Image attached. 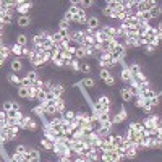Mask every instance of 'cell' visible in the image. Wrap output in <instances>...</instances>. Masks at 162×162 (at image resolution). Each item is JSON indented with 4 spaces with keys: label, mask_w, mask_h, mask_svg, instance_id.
Listing matches in <instances>:
<instances>
[{
    "label": "cell",
    "mask_w": 162,
    "mask_h": 162,
    "mask_svg": "<svg viewBox=\"0 0 162 162\" xmlns=\"http://www.w3.org/2000/svg\"><path fill=\"white\" fill-rule=\"evenodd\" d=\"M127 54V49H125V45H123L122 42H117L115 47H112V50H110V59L113 63H120L122 59L125 57Z\"/></svg>",
    "instance_id": "6da1fadb"
},
{
    "label": "cell",
    "mask_w": 162,
    "mask_h": 162,
    "mask_svg": "<svg viewBox=\"0 0 162 162\" xmlns=\"http://www.w3.org/2000/svg\"><path fill=\"white\" fill-rule=\"evenodd\" d=\"M31 8H33L31 2H26V0H16V12L20 13V16H28Z\"/></svg>",
    "instance_id": "7a4b0ae2"
},
{
    "label": "cell",
    "mask_w": 162,
    "mask_h": 162,
    "mask_svg": "<svg viewBox=\"0 0 162 162\" xmlns=\"http://www.w3.org/2000/svg\"><path fill=\"white\" fill-rule=\"evenodd\" d=\"M157 3H156V0H139L138 2V13H146V12H149L152 7H156Z\"/></svg>",
    "instance_id": "3957f363"
},
{
    "label": "cell",
    "mask_w": 162,
    "mask_h": 162,
    "mask_svg": "<svg viewBox=\"0 0 162 162\" xmlns=\"http://www.w3.org/2000/svg\"><path fill=\"white\" fill-rule=\"evenodd\" d=\"M68 41L70 42H76V44H81L83 42V31H80V29H70L68 31Z\"/></svg>",
    "instance_id": "277c9868"
},
{
    "label": "cell",
    "mask_w": 162,
    "mask_h": 162,
    "mask_svg": "<svg viewBox=\"0 0 162 162\" xmlns=\"http://www.w3.org/2000/svg\"><path fill=\"white\" fill-rule=\"evenodd\" d=\"M131 73H130V70H128V66L127 65H123L122 66V71H120V80L123 81V83H127V84H130L131 83Z\"/></svg>",
    "instance_id": "5b68a950"
},
{
    "label": "cell",
    "mask_w": 162,
    "mask_h": 162,
    "mask_svg": "<svg viewBox=\"0 0 162 162\" xmlns=\"http://www.w3.org/2000/svg\"><path fill=\"white\" fill-rule=\"evenodd\" d=\"M97 104L104 110H110V97L107 96V94H101L99 99H97Z\"/></svg>",
    "instance_id": "8992f818"
},
{
    "label": "cell",
    "mask_w": 162,
    "mask_h": 162,
    "mask_svg": "<svg viewBox=\"0 0 162 162\" xmlns=\"http://www.w3.org/2000/svg\"><path fill=\"white\" fill-rule=\"evenodd\" d=\"M99 24H101V21H99V18L97 16H88V29L89 31H96V29H99Z\"/></svg>",
    "instance_id": "52a82bcc"
},
{
    "label": "cell",
    "mask_w": 162,
    "mask_h": 162,
    "mask_svg": "<svg viewBox=\"0 0 162 162\" xmlns=\"http://www.w3.org/2000/svg\"><path fill=\"white\" fill-rule=\"evenodd\" d=\"M144 81H148V78H146V75L143 73V71H139V73H136V75H133V78H131V83L135 84V86H139V84H143Z\"/></svg>",
    "instance_id": "ba28073f"
},
{
    "label": "cell",
    "mask_w": 162,
    "mask_h": 162,
    "mask_svg": "<svg viewBox=\"0 0 162 162\" xmlns=\"http://www.w3.org/2000/svg\"><path fill=\"white\" fill-rule=\"evenodd\" d=\"M76 118V112L75 110H65L62 113V120L66 123H73V120Z\"/></svg>",
    "instance_id": "9c48e42d"
},
{
    "label": "cell",
    "mask_w": 162,
    "mask_h": 162,
    "mask_svg": "<svg viewBox=\"0 0 162 162\" xmlns=\"http://www.w3.org/2000/svg\"><path fill=\"white\" fill-rule=\"evenodd\" d=\"M50 92L54 94V97H62L63 92H65V86H63V84H60V83H55V86L52 88Z\"/></svg>",
    "instance_id": "30bf717a"
},
{
    "label": "cell",
    "mask_w": 162,
    "mask_h": 162,
    "mask_svg": "<svg viewBox=\"0 0 162 162\" xmlns=\"http://www.w3.org/2000/svg\"><path fill=\"white\" fill-rule=\"evenodd\" d=\"M10 68H12V71H13V73L21 71V70H23V62H21L20 59H13V60H12V63H10Z\"/></svg>",
    "instance_id": "8fae6325"
},
{
    "label": "cell",
    "mask_w": 162,
    "mask_h": 162,
    "mask_svg": "<svg viewBox=\"0 0 162 162\" xmlns=\"http://www.w3.org/2000/svg\"><path fill=\"white\" fill-rule=\"evenodd\" d=\"M80 86L86 88V89H94V86H96V81H94L92 78H84L80 81Z\"/></svg>",
    "instance_id": "7c38bea8"
},
{
    "label": "cell",
    "mask_w": 162,
    "mask_h": 162,
    "mask_svg": "<svg viewBox=\"0 0 162 162\" xmlns=\"http://www.w3.org/2000/svg\"><path fill=\"white\" fill-rule=\"evenodd\" d=\"M149 13V16H151V20H156V18H159L160 16V13H162V8H160V5L157 3L156 7H152L151 10L148 12Z\"/></svg>",
    "instance_id": "4fadbf2b"
},
{
    "label": "cell",
    "mask_w": 162,
    "mask_h": 162,
    "mask_svg": "<svg viewBox=\"0 0 162 162\" xmlns=\"http://www.w3.org/2000/svg\"><path fill=\"white\" fill-rule=\"evenodd\" d=\"M94 115H96V118H97L101 123L110 120V112H109V110H102V112H99V113H94Z\"/></svg>",
    "instance_id": "5bb4252c"
},
{
    "label": "cell",
    "mask_w": 162,
    "mask_h": 162,
    "mask_svg": "<svg viewBox=\"0 0 162 162\" xmlns=\"http://www.w3.org/2000/svg\"><path fill=\"white\" fill-rule=\"evenodd\" d=\"M16 24L20 26V28H28V26L31 24V18L29 16H20L16 20Z\"/></svg>",
    "instance_id": "9a60e30c"
},
{
    "label": "cell",
    "mask_w": 162,
    "mask_h": 162,
    "mask_svg": "<svg viewBox=\"0 0 162 162\" xmlns=\"http://www.w3.org/2000/svg\"><path fill=\"white\" fill-rule=\"evenodd\" d=\"M120 97H122V101H123V102H131V101H133V96L127 91V88L120 89Z\"/></svg>",
    "instance_id": "2e32d148"
},
{
    "label": "cell",
    "mask_w": 162,
    "mask_h": 162,
    "mask_svg": "<svg viewBox=\"0 0 162 162\" xmlns=\"http://www.w3.org/2000/svg\"><path fill=\"white\" fill-rule=\"evenodd\" d=\"M154 96H157V94H156V91H152L151 88L139 92V97H141V99H151V97H154Z\"/></svg>",
    "instance_id": "e0dca14e"
},
{
    "label": "cell",
    "mask_w": 162,
    "mask_h": 162,
    "mask_svg": "<svg viewBox=\"0 0 162 162\" xmlns=\"http://www.w3.org/2000/svg\"><path fill=\"white\" fill-rule=\"evenodd\" d=\"M128 66V70H130V73H131V76L133 75H136V73H139V71H143V68H141V65L139 63H130V65H127Z\"/></svg>",
    "instance_id": "ac0fdd59"
},
{
    "label": "cell",
    "mask_w": 162,
    "mask_h": 162,
    "mask_svg": "<svg viewBox=\"0 0 162 162\" xmlns=\"http://www.w3.org/2000/svg\"><path fill=\"white\" fill-rule=\"evenodd\" d=\"M8 83L13 84V86H21V78H18L15 73H12V75H8Z\"/></svg>",
    "instance_id": "d6986e66"
},
{
    "label": "cell",
    "mask_w": 162,
    "mask_h": 162,
    "mask_svg": "<svg viewBox=\"0 0 162 162\" xmlns=\"http://www.w3.org/2000/svg\"><path fill=\"white\" fill-rule=\"evenodd\" d=\"M18 96H20L21 99H24V101H28L29 99V88H18Z\"/></svg>",
    "instance_id": "ffe728a7"
},
{
    "label": "cell",
    "mask_w": 162,
    "mask_h": 162,
    "mask_svg": "<svg viewBox=\"0 0 162 162\" xmlns=\"http://www.w3.org/2000/svg\"><path fill=\"white\" fill-rule=\"evenodd\" d=\"M110 144H113L115 148H120V146H122V136H120V133L112 135V143H110Z\"/></svg>",
    "instance_id": "44dd1931"
},
{
    "label": "cell",
    "mask_w": 162,
    "mask_h": 162,
    "mask_svg": "<svg viewBox=\"0 0 162 162\" xmlns=\"http://www.w3.org/2000/svg\"><path fill=\"white\" fill-rule=\"evenodd\" d=\"M39 146H42L45 151H52V146H54V143H50L49 139H45V138H42L41 141H39Z\"/></svg>",
    "instance_id": "7402d4cb"
},
{
    "label": "cell",
    "mask_w": 162,
    "mask_h": 162,
    "mask_svg": "<svg viewBox=\"0 0 162 162\" xmlns=\"http://www.w3.org/2000/svg\"><path fill=\"white\" fill-rule=\"evenodd\" d=\"M16 44H20L21 47H26V44H28V36H26V34H18V36H16Z\"/></svg>",
    "instance_id": "603a6c76"
},
{
    "label": "cell",
    "mask_w": 162,
    "mask_h": 162,
    "mask_svg": "<svg viewBox=\"0 0 162 162\" xmlns=\"http://www.w3.org/2000/svg\"><path fill=\"white\" fill-rule=\"evenodd\" d=\"M127 91L131 94L133 97H135V96H139V89H138V86H135V84H133V83H130V84H128Z\"/></svg>",
    "instance_id": "cb8c5ba5"
},
{
    "label": "cell",
    "mask_w": 162,
    "mask_h": 162,
    "mask_svg": "<svg viewBox=\"0 0 162 162\" xmlns=\"http://www.w3.org/2000/svg\"><path fill=\"white\" fill-rule=\"evenodd\" d=\"M34 101H37L39 104H42V102L45 101V91H44V89H39V91H37V92H36Z\"/></svg>",
    "instance_id": "d4e9b609"
},
{
    "label": "cell",
    "mask_w": 162,
    "mask_h": 162,
    "mask_svg": "<svg viewBox=\"0 0 162 162\" xmlns=\"http://www.w3.org/2000/svg\"><path fill=\"white\" fill-rule=\"evenodd\" d=\"M42 86H44V80H41V78H37L36 81H33V83H31V88H33V89H36V91L42 89Z\"/></svg>",
    "instance_id": "484cf974"
},
{
    "label": "cell",
    "mask_w": 162,
    "mask_h": 162,
    "mask_svg": "<svg viewBox=\"0 0 162 162\" xmlns=\"http://www.w3.org/2000/svg\"><path fill=\"white\" fill-rule=\"evenodd\" d=\"M21 50H23V47H21L20 44H16V42H15V44L12 45V54H13V55L21 57Z\"/></svg>",
    "instance_id": "4316f807"
},
{
    "label": "cell",
    "mask_w": 162,
    "mask_h": 162,
    "mask_svg": "<svg viewBox=\"0 0 162 162\" xmlns=\"http://www.w3.org/2000/svg\"><path fill=\"white\" fill-rule=\"evenodd\" d=\"M59 29H62V31H70V29H71V23L65 21V20H60V23H59Z\"/></svg>",
    "instance_id": "83f0119b"
},
{
    "label": "cell",
    "mask_w": 162,
    "mask_h": 162,
    "mask_svg": "<svg viewBox=\"0 0 162 162\" xmlns=\"http://www.w3.org/2000/svg\"><path fill=\"white\" fill-rule=\"evenodd\" d=\"M33 113H34V115L42 117V115H44V107H42V104H37L36 107H33Z\"/></svg>",
    "instance_id": "f1b7e54d"
},
{
    "label": "cell",
    "mask_w": 162,
    "mask_h": 162,
    "mask_svg": "<svg viewBox=\"0 0 162 162\" xmlns=\"http://www.w3.org/2000/svg\"><path fill=\"white\" fill-rule=\"evenodd\" d=\"M109 76H110V71H109L107 68H101V70H99V78H101L102 81H106Z\"/></svg>",
    "instance_id": "f546056e"
},
{
    "label": "cell",
    "mask_w": 162,
    "mask_h": 162,
    "mask_svg": "<svg viewBox=\"0 0 162 162\" xmlns=\"http://www.w3.org/2000/svg\"><path fill=\"white\" fill-rule=\"evenodd\" d=\"M92 130L91 128H81V131H80V135L83 136V138H91L92 136Z\"/></svg>",
    "instance_id": "4dcf8cb0"
},
{
    "label": "cell",
    "mask_w": 162,
    "mask_h": 162,
    "mask_svg": "<svg viewBox=\"0 0 162 162\" xmlns=\"http://www.w3.org/2000/svg\"><path fill=\"white\" fill-rule=\"evenodd\" d=\"M26 78H28V80H29V81L33 83V81H36L37 78H39V75H37V71L31 70V71H28V75H26Z\"/></svg>",
    "instance_id": "1f68e13d"
},
{
    "label": "cell",
    "mask_w": 162,
    "mask_h": 162,
    "mask_svg": "<svg viewBox=\"0 0 162 162\" xmlns=\"http://www.w3.org/2000/svg\"><path fill=\"white\" fill-rule=\"evenodd\" d=\"M71 68H73L75 71H80V70H81L80 60H78V59H75V57H73V60H71Z\"/></svg>",
    "instance_id": "d6a6232c"
},
{
    "label": "cell",
    "mask_w": 162,
    "mask_h": 162,
    "mask_svg": "<svg viewBox=\"0 0 162 162\" xmlns=\"http://www.w3.org/2000/svg\"><path fill=\"white\" fill-rule=\"evenodd\" d=\"M7 113V118H15L16 120V117H18V113H20V112H16V110H8V112H5Z\"/></svg>",
    "instance_id": "836d02e7"
},
{
    "label": "cell",
    "mask_w": 162,
    "mask_h": 162,
    "mask_svg": "<svg viewBox=\"0 0 162 162\" xmlns=\"http://www.w3.org/2000/svg\"><path fill=\"white\" fill-rule=\"evenodd\" d=\"M102 15H104V16H107V18H112V16H113V12L110 10V8L104 7V8H102Z\"/></svg>",
    "instance_id": "e575fe53"
},
{
    "label": "cell",
    "mask_w": 162,
    "mask_h": 162,
    "mask_svg": "<svg viewBox=\"0 0 162 162\" xmlns=\"http://www.w3.org/2000/svg\"><path fill=\"white\" fill-rule=\"evenodd\" d=\"M80 71H83V73H91V71H92V66H91L89 63H84V65L81 66Z\"/></svg>",
    "instance_id": "d590c367"
},
{
    "label": "cell",
    "mask_w": 162,
    "mask_h": 162,
    "mask_svg": "<svg viewBox=\"0 0 162 162\" xmlns=\"http://www.w3.org/2000/svg\"><path fill=\"white\" fill-rule=\"evenodd\" d=\"M2 110H5V112L12 110V101H5V102L2 104Z\"/></svg>",
    "instance_id": "8d00e7d4"
},
{
    "label": "cell",
    "mask_w": 162,
    "mask_h": 162,
    "mask_svg": "<svg viewBox=\"0 0 162 162\" xmlns=\"http://www.w3.org/2000/svg\"><path fill=\"white\" fill-rule=\"evenodd\" d=\"M159 97H160V96L157 94V96H154V97H151V99H149L151 107H156V106H157V104H159Z\"/></svg>",
    "instance_id": "74e56055"
},
{
    "label": "cell",
    "mask_w": 162,
    "mask_h": 162,
    "mask_svg": "<svg viewBox=\"0 0 162 162\" xmlns=\"http://www.w3.org/2000/svg\"><path fill=\"white\" fill-rule=\"evenodd\" d=\"M2 21H3L5 24H12V23H13V16H12V15H5Z\"/></svg>",
    "instance_id": "f35d334b"
},
{
    "label": "cell",
    "mask_w": 162,
    "mask_h": 162,
    "mask_svg": "<svg viewBox=\"0 0 162 162\" xmlns=\"http://www.w3.org/2000/svg\"><path fill=\"white\" fill-rule=\"evenodd\" d=\"M156 47H157V45H154V44H146V45H144V49H146V52H148V54H151V52H154V50H156Z\"/></svg>",
    "instance_id": "ab89813d"
},
{
    "label": "cell",
    "mask_w": 162,
    "mask_h": 162,
    "mask_svg": "<svg viewBox=\"0 0 162 162\" xmlns=\"http://www.w3.org/2000/svg\"><path fill=\"white\" fill-rule=\"evenodd\" d=\"M104 83H106V84H107L109 88H112V86H113V83H115V78H113V76L110 75V76H109V78H107L106 81H104Z\"/></svg>",
    "instance_id": "60d3db41"
},
{
    "label": "cell",
    "mask_w": 162,
    "mask_h": 162,
    "mask_svg": "<svg viewBox=\"0 0 162 162\" xmlns=\"http://www.w3.org/2000/svg\"><path fill=\"white\" fill-rule=\"evenodd\" d=\"M12 109H13V110H16V112H21V110H20V109H21V106H20L18 102H12Z\"/></svg>",
    "instance_id": "b9f144b4"
},
{
    "label": "cell",
    "mask_w": 162,
    "mask_h": 162,
    "mask_svg": "<svg viewBox=\"0 0 162 162\" xmlns=\"http://www.w3.org/2000/svg\"><path fill=\"white\" fill-rule=\"evenodd\" d=\"M5 60H7V59H3V57H0V68H2V66L5 65Z\"/></svg>",
    "instance_id": "7bdbcfd3"
},
{
    "label": "cell",
    "mask_w": 162,
    "mask_h": 162,
    "mask_svg": "<svg viewBox=\"0 0 162 162\" xmlns=\"http://www.w3.org/2000/svg\"><path fill=\"white\" fill-rule=\"evenodd\" d=\"M101 162H112V160L107 159V157H101Z\"/></svg>",
    "instance_id": "ee69618b"
},
{
    "label": "cell",
    "mask_w": 162,
    "mask_h": 162,
    "mask_svg": "<svg viewBox=\"0 0 162 162\" xmlns=\"http://www.w3.org/2000/svg\"><path fill=\"white\" fill-rule=\"evenodd\" d=\"M3 7H5V2H2V0H0V10H3Z\"/></svg>",
    "instance_id": "f6af8a7d"
},
{
    "label": "cell",
    "mask_w": 162,
    "mask_h": 162,
    "mask_svg": "<svg viewBox=\"0 0 162 162\" xmlns=\"http://www.w3.org/2000/svg\"><path fill=\"white\" fill-rule=\"evenodd\" d=\"M3 28H5V23H3V21H0V29L3 31Z\"/></svg>",
    "instance_id": "bcb514c9"
},
{
    "label": "cell",
    "mask_w": 162,
    "mask_h": 162,
    "mask_svg": "<svg viewBox=\"0 0 162 162\" xmlns=\"http://www.w3.org/2000/svg\"><path fill=\"white\" fill-rule=\"evenodd\" d=\"M0 39H3V31L0 29Z\"/></svg>",
    "instance_id": "7dc6e473"
},
{
    "label": "cell",
    "mask_w": 162,
    "mask_h": 162,
    "mask_svg": "<svg viewBox=\"0 0 162 162\" xmlns=\"http://www.w3.org/2000/svg\"><path fill=\"white\" fill-rule=\"evenodd\" d=\"M0 162H2V159H0Z\"/></svg>",
    "instance_id": "c3c4849f"
},
{
    "label": "cell",
    "mask_w": 162,
    "mask_h": 162,
    "mask_svg": "<svg viewBox=\"0 0 162 162\" xmlns=\"http://www.w3.org/2000/svg\"><path fill=\"white\" fill-rule=\"evenodd\" d=\"M49 162H50V160H49Z\"/></svg>",
    "instance_id": "681fc988"
}]
</instances>
